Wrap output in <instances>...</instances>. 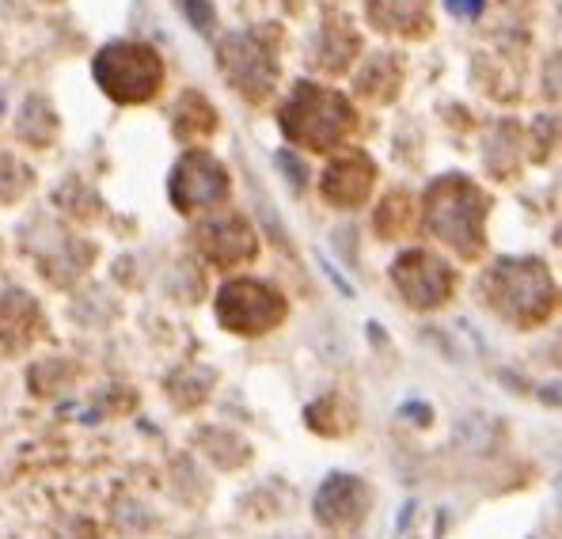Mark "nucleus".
<instances>
[{
  "label": "nucleus",
  "mask_w": 562,
  "mask_h": 539,
  "mask_svg": "<svg viewBox=\"0 0 562 539\" xmlns=\"http://www.w3.org/2000/svg\"><path fill=\"white\" fill-rule=\"evenodd\" d=\"M179 8H187V12L194 15L198 31H210V27H213V12H205L202 0H179Z\"/></svg>",
  "instance_id": "f257e3e1"
}]
</instances>
